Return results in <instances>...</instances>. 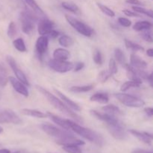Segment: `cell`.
Segmentation results:
<instances>
[{"label":"cell","instance_id":"obj_1","mask_svg":"<svg viewBox=\"0 0 153 153\" xmlns=\"http://www.w3.org/2000/svg\"><path fill=\"white\" fill-rule=\"evenodd\" d=\"M36 88H37V91L41 93L46 99L49 101V102L51 105L54 106L56 109H58V111H60L61 112H62L63 114H66L67 116L73 118V120H75L76 121H77L78 123H82V117L76 114L75 112H73V111L70 109V108H69L67 105H65L64 103V102H62L61 100H60L59 99L57 98L55 96H54L53 94H51L50 92L46 90L45 88H42V87L39 86V85H36Z\"/></svg>","mask_w":153,"mask_h":153},{"label":"cell","instance_id":"obj_2","mask_svg":"<svg viewBox=\"0 0 153 153\" xmlns=\"http://www.w3.org/2000/svg\"><path fill=\"white\" fill-rule=\"evenodd\" d=\"M68 123L70 129L73 130L74 132H76L79 135L82 136L84 138L87 139L89 141L96 143L99 146H102L104 143L103 137L96 131H93L90 128H85V127L79 125V124L76 123L75 122L70 120H68Z\"/></svg>","mask_w":153,"mask_h":153},{"label":"cell","instance_id":"obj_3","mask_svg":"<svg viewBox=\"0 0 153 153\" xmlns=\"http://www.w3.org/2000/svg\"><path fill=\"white\" fill-rule=\"evenodd\" d=\"M19 20L22 31L27 34H31L34 30V22L37 20V17L32 12L25 9L20 13Z\"/></svg>","mask_w":153,"mask_h":153},{"label":"cell","instance_id":"obj_4","mask_svg":"<svg viewBox=\"0 0 153 153\" xmlns=\"http://www.w3.org/2000/svg\"><path fill=\"white\" fill-rule=\"evenodd\" d=\"M65 17L67 21L68 22V23L71 26H73L78 32L80 33L81 34L85 36V37H91L93 35V34H94V30L89 25H86L83 22L73 17V16L66 15Z\"/></svg>","mask_w":153,"mask_h":153},{"label":"cell","instance_id":"obj_5","mask_svg":"<svg viewBox=\"0 0 153 153\" xmlns=\"http://www.w3.org/2000/svg\"><path fill=\"white\" fill-rule=\"evenodd\" d=\"M41 128L48 135L55 137L56 140H58V139L65 138V137L74 135L71 132H70L68 130L61 129V128H58V127L55 126L53 125H51V124H43L41 126Z\"/></svg>","mask_w":153,"mask_h":153},{"label":"cell","instance_id":"obj_6","mask_svg":"<svg viewBox=\"0 0 153 153\" xmlns=\"http://www.w3.org/2000/svg\"><path fill=\"white\" fill-rule=\"evenodd\" d=\"M115 97L124 105L130 108H140L145 105L143 100L126 94H116Z\"/></svg>","mask_w":153,"mask_h":153},{"label":"cell","instance_id":"obj_7","mask_svg":"<svg viewBox=\"0 0 153 153\" xmlns=\"http://www.w3.org/2000/svg\"><path fill=\"white\" fill-rule=\"evenodd\" d=\"M49 66L54 71L60 73H64L73 70L74 64L69 61L52 59L49 61Z\"/></svg>","mask_w":153,"mask_h":153},{"label":"cell","instance_id":"obj_8","mask_svg":"<svg viewBox=\"0 0 153 153\" xmlns=\"http://www.w3.org/2000/svg\"><path fill=\"white\" fill-rule=\"evenodd\" d=\"M107 128L110 134L117 140H125L127 137L125 126L120 121L111 125H107Z\"/></svg>","mask_w":153,"mask_h":153},{"label":"cell","instance_id":"obj_9","mask_svg":"<svg viewBox=\"0 0 153 153\" xmlns=\"http://www.w3.org/2000/svg\"><path fill=\"white\" fill-rule=\"evenodd\" d=\"M22 123L20 118L12 110L6 109L0 112V123H13L18 125Z\"/></svg>","mask_w":153,"mask_h":153},{"label":"cell","instance_id":"obj_10","mask_svg":"<svg viewBox=\"0 0 153 153\" xmlns=\"http://www.w3.org/2000/svg\"><path fill=\"white\" fill-rule=\"evenodd\" d=\"M6 60H7V64L10 65V68L12 69L13 73L15 74L16 77L17 78L18 80L20 81V82H22V83H23L24 85L29 86L30 84H29V82H28V79H27L26 76H25V73H24L23 72H22V70H21L18 67V66L16 65V61H15V60L13 59V57L7 56V58H6Z\"/></svg>","mask_w":153,"mask_h":153},{"label":"cell","instance_id":"obj_11","mask_svg":"<svg viewBox=\"0 0 153 153\" xmlns=\"http://www.w3.org/2000/svg\"><path fill=\"white\" fill-rule=\"evenodd\" d=\"M55 27V23L52 21L43 17L39 22L37 25V31L40 35H46Z\"/></svg>","mask_w":153,"mask_h":153},{"label":"cell","instance_id":"obj_12","mask_svg":"<svg viewBox=\"0 0 153 153\" xmlns=\"http://www.w3.org/2000/svg\"><path fill=\"white\" fill-rule=\"evenodd\" d=\"M91 114L96 117L97 119L103 121L107 125H111V124H114L120 121L115 116H112V115L108 114L106 113H100V112L97 111L95 110H91Z\"/></svg>","mask_w":153,"mask_h":153},{"label":"cell","instance_id":"obj_13","mask_svg":"<svg viewBox=\"0 0 153 153\" xmlns=\"http://www.w3.org/2000/svg\"><path fill=\"white\" fill-rule=\"evenodd\" d=\"M8 81L10 82V83L11 84L12 87L13 88V89L16 91L17 93H19L21 95L24 96V97H28V91L26 88V87L25 86L23 83L20 82L19 80H16L15 78L10 76L8 78Z\"/></svg>","mask_w":153,"mask_h":153},{"label":"cell","instance_id":"obj_14","mask_svg":"<svg viewBox=\"0 0 153 153\" xmlns=\"http://www.w3.org/2000/svg\"><path fill=\"white\" fill-rule=\"evenodd\" d=\"M129 132L132 135H134V137H137L139 140L143 142V143L148 145L152 144V135L151 134H149V133L145 132V131H139L137 130L134 129H130Z\"/></svg>","mask_w":153,"mask_h":153},{"label":"cell","instance_id":"obj_15","mask_svg":"<svg viewBox=\"0 0 153 153\" xmlns=\"http://www.w3.org/2000/svg\"><path fill=\"white\" fill-rule=\"evenodd\" d=\"M49 38L46 35H41L36 42V50L40 55H43L47 51Z\"/></svg>","mask_w":153,"mask_h":153},{"label":"cell","instance_id":"obj_16","mask_svg":"<svg viewBox=\"0 0 153 153\" xmlns=\"http://www.w3.org/2000/svg\"><path fill=\"white\" fill-rule=\"evenodd\" d=\"M56 143L61 146H70V145H76V146H81L85 145V142L82 140L76 138L74 135L70 136V137H65V138L58 139L56 140Z\"/></svg>","mask_w":153,"mask_h":153},{"label":"cell","instance_id":"obj_17","mask_svg":"<svg viewBox=\"0 0 153 153\" xmlns=\"http://www.w3.org/2000/svg\"><path fill=\"white\" fill-rule=\"evenodd\" d=\"M130 62H131V66H132L134 68L137 69V70H144L145 68L147 67V63L135 54H131V55Z\"/></svg>","mask_w":153,"mask_h":153},{"label":"cell","instance_id":"obj_18","mask_svg":"<svg viewBox=\"0 0 153 153\" xmlns=\"http://www.w3.org/2000/svg\"><path fill=\"white\" fill-rule=\"evenodd\" d=\"M54 91H55V92L56 93V94H58V96L60 97V99L62 100V102H65L66 105H67L69 108H70L76 111H81V108H80V107H79V105L76 104V102H74L73 100H71L70 99H69L68 97H66L64 94H63L62 93L60 92V91H58V90L55 89Z\"/></svg>","mask_w":153,"mask_h":153},{"label":"cell","instance_id":"obj_19","mask_svg":"<svg viewBox=\"0 0 153 153\" xmlns=\"http://www.w3.org/2000/svg\"><path fill=\"white\" fill-rule=\"evenodd\" d=\"M47 116H49V117H50V119L52 120L55 123H56L57 125L61 126V128H63L64 129H66V130H70L68 120L62 119V118L56 116V115L50 113V112H48Z\"/></svg>","mask_w":153,"mask_h":153},{"label":"cell","instance_id":"obj_20","mask_svg":"<svg viewBox=\"0 0 153 153\" xmlns=\"http://www.w3.org/2000/svg\"><path fill=\"white\" fill-rule=\"evenodd\" d=\"M70 54L68 50L62 48L56 49L53 52L54 59L59 60V61H66L69 58Z\"/></svg>","mask_w":153,"mask_h":153},{"label":"cell","instance_id":"obj_21","mask_svg":"<svg viewBox=\"0 0 153 153\" xmlns=\"http://www.w3.org/2000/svg\"><path fill=\"white\" fill-rule=\"evenodd\" d=\"M91 102L101 103V104H107L109 101V97L107 94L104 93H97L92 95L90 98Z\"/></svg>","mask_w":153,"mask_h":153},{"label":"cell","instance_id":"obj_22","mask_svg":"<svg viewBox=\"0 0 153 153\" xmlns=\"http://www.w3.org/2000/svg\"><path fill=\"white\" fill-rule=\"evenodd\" d=\"M23 1L25 4H26L28 7H30L32 9V10L36 13V14L39 15L40 16L45 17V13L43 12V10L40 8V6L37 4V3L36 2L35 0H23Z\"/></svg>","mask_w":153,"mask_h":153},{"label":"cell","instance_id":"obj_23","mask_svg":"<svg viewBox=\"0 0 153 153\" xmlns=\"http://www.w3.org/2000/svg\"><path fill=\"white\" fill-rule=\"evenodd\" d=\"M22 114L26 115V116L33 117L37 118H45L47 117V114H44L43 112L40 111L34 110V109H29V108H24L21 110Z\"/></svg>","mask_w":153,"mask_h":153},{"label":"cell","instance_id":"obj_24","mask_svg":"<svg viewBox=\"0 0 153 153\" xmlns=\"http://www.w3.org/2000/svg\"><path fill=\"white\" fill-rule=\"evenodd\" d=\"M126 73H127V77L130 79L131 81H136V82H141V79L139 77L138 74L137 73V70L135 68L131 65L128 64H126Z\"/></svg>","mask_w":153,"mask_h":153},{"label":"cell","instance_id":"obj_25","mask_svg":"<svg viewBox=\"0 0 153 153\" xmlns=\"http://www.w3.org/2000/svg\"><path fill=\"white\" fill-rule=\"evenodd\" d=\"M102 110L105 112V113L108 114L112 115V116H115L117 115L121 114V111L120 110L119 108L117 106L114 105H108L104 106L102 108Z\"/></svg>","mask_w":153,"mask_h":153},{"label":"cell","instance_id":"obj_26","mask_svg":"<svg viewBox=\"0 0 153 153\" xmlns=\"http://www.w3.org/2000/svg\"><path fill=\"white\" fill-rule=\"evenodd\" d=\"M152 27V23L149 21H139L133 25V29L135 31H140L143 30H149Z\"/></svg>","mask_w":153,"mask_h":153},{"label":"cell","instance_id":"obj_27","mask_svg":"<svg viewBox=\"0 0 153 153\" xmlns=\"http://www.w3.org/2000/svg\"><path fill=\"white\" fill-rule=\"evenodd\" d=\"M61 6L64 9H66V10H69V11L72 12L73 13H76V14H80L81 13V10L79 9V7L76 4H74L73 2L64 1V2L61 3Z\"/></svg>","mask_w":153,"mask_h":153},{"label":"cell","instance_id":"obj_28","mask_svg":"<svg viewBox=\"0 0 153 153\" xmlns=\"http://www.w3.org/2000/svg\"><path fill=\"white\" fill-rule=\"evenodd\" d=\"M8 82V77H7V73L6 71V69L3 65L0 64V87L4 88L7 85Z\"/></svg>","mask_w":153,"mask_h":153},{"label":"cell","instance_id":"obj_29","mask_svg":"<svg viewBox=\"0 0 153 153\" xmlns=\"http://www.w3.org/2000/svg\"><path fill=\"white\" fill-rule=\"evenodd\" d=\"M114 57L116 61L119 64H122V65H126V58L125 54L119 48H116L114 49Z\"/></svg>","mask_w":153,"mask_h":153},{"label":"cell","instance_id":"obj_30","mask_svg":"<svg viewBox=\"0 0 153 153\" xmlns=\"http://www.w3.org/2000/svg\"><path fill=\"white\" fill-rule=\"evenodd\" d=\"M142 82H136V81H128V82H125L123 85H122L121 86L120 90L123 92H125V91H128V89L131 88H139L141 85Z\"/></svg>","mask_w":153,"mask_h":153},{"label":"cell","instance_id":"obj_31","mask_svg":"<svg viewBox=\"0 0 153 153\" xmlns=\"http://www.w3.org/2000/svg\"><path fill=\"white\" fill-rule=\"evenodd\" d=\"M58 42H59L60 45L64 47H70L73 44V40L72 39V37H70V36L65 35V34L61 35L59 37Z\"/></svg>","mask_w":153,"mask_h":153},{"label":"cell","instance_id":"obj_32","mask_svg":"<svg viewBox=\"0 0 153 153\" xmlns=\"http://www.w3.org/2000/svg\"><path fill=\"white\" fill-rule=\"evenodd\" d=\"M94 85H85V86H73L70 88V91L73 93H85L91 91Z\"/></svg>","mask_w":153,"mask_h":153},{"label":"cell","instance_id":"obj_33","mask_svg":"<svg viewBox=\"0 0 153 153\" xmlns=\"http://www.w3.org/2000/svg\"><path fill=\"white\" fill-rule=\"evenodd\" d=\"M13 46L15 49H17L20 52H25L27 51L26 46H25V42L22 38H17L13 41Z\"/></svg>","mask_w":153,"mask_h":153},{"label":"cell","instance_id":"obj_34","mask_svg":"<svg viewBox=\"0 0 153 153\" xmlns=\"http://www.w3.org/2000/svg\"><path fill=\"white\" fill-rule=\"evenodd\" d=\"M125 45L127 49H131L132 51H143V48L140 45L134 43L131 40H127V39L125 40Z\"/></svg>","mask_w":153,"mask_h":153},{"label":"cell","instance_id":"obj_35","mask_svg":"<svg viewBox=\"0 0 153 153\" xmlns=\"http://www.w3.org/2000/svg\"><path fill=\"white\" fill-rule=\"evenodd\" d=\"M132 9L134 12L138 13H142V14L146 15L149 17L152 18L153 13L152 10H148V9L144 8V7H139V6H132Z\"/></svg>","mask_w":153,"mask_h":153},{"label":"cell","instance_id":"obj_36","mask_svg":"<svg viewBox=\"0 0 153 153\" xmlns=\"http://www.w3.org/2000/svg\"><path fill=\"white\" fill-rule=\"evenodd\" d=\"M97 6L99 7V8L101 10V11L102 12V13H104L105 15L110 16V17H114V16H115L114 12L111 9H110L109 7H108L107 6L104 5V4H101V3H97Z\"/></svg>","mask_w":153,"mask_h":153},{"label":"cell","instance_id":"obj_37","mask_svg":"<svg viewBox=\"0 0 153 153\" xmlns=\"http://www.w3.org/2000/svg\"><path fill=\"white\" fill-rule=\"evenodd\" d=\"M63 149L68 153H82V149L76 145H70V146H64Z\"/></svg>","mask_w":153,"mask_h":153},{"label":"cell","instance_id":"obj_38","mask_svg":"<svg viewBox=\"0 0 153 153\" xmlns=\"http://www.w3.org/2000/svg\"><path fill=\"white\" fill-rule=\"evenodd\" d=\"M108 72L111 76L114 75L117 73V66L116 61L114 58H111L108 64Z\"/></svg>","mask_w":153,"mask_h":153},{"label":"cell","instance_id":"obj_39","mask_svg":"<svg viewBox=\"0 0 153 153\" xmlns=\"http://www.w3.org/2000/svg\"><path fill=\"white\" fill-rule=\"evenodd\" d=\"M16 27L15 25L14 22H10L8 25L7 28V36L10 38H13L16 35Z\"/></svg>","mask_w":153,"mask_h":153},{"label":"cell","instance_id":"obj_40","mask_svg":"<svg viewBox=\"0 0 153 153\" xmlns=\"http://www.w3.org/2000/svg\"><path fill=\"white\" fill-rule=\"evenodd\" d=\"M94 61L98 65H101L102 64V55L101 52L99 49H95L94 52V56H93Z\"/></svg>","mask_w":153,"mask_h":153},{"label":"cell","instance_id":"obj_41","mask_svg":"<svg viewBox=\"0 0 153 153\" xmlns=\"http://www.w3.org/2000/svg\"><path fill=\"white\" fill-rule=\"evenodd\" d=\"M111 76V74L109 73L108 70H102V72H100V74L98 76V79L100 82L102 83H105L108 79H109V77Z\"/></svg>","mask_w":153,"mask_h":153},{"label":"cell","instance_id":"obj_42","mask_svg":"<svg viewBox=\"0 0 153 153\" xmlns=\"http://www.w3.org/2000/svg\"><path fill=\"white\" fill-rule=\"evenodd\" d=\"M118 22L123 27H129L131 25V21L125 17H120L118 19Z\"/></svg>","mask_w":153,"mask_h":153},{"label":"cell","instance_id":"obj_43","mask_svg":"<svg viewBox=\"0 0 153 153\" xmlns=\"http://www.w3.org/2000/svg\"><path fill=\"white\" fill-rule=\"evenodd\" d=\"M141 37H143V40H145L146 41L149 42V43H152V34H151V32L149 31H144L141 34Z\"/></svg>","mask_w":153,"mask_h":153},{"label":"cell","instance_id":"obj_44","mask_svg":"<svg viewBox=\"0 0 153 153\" xmlns=\"http://www.w3.org/2000/svg\"><path fill=\"white\" fill-rule=\"evenodd\" d=\"M13 2V4L18 7H22L24 9H26V4L24 3L23 0H10Z\"/></svg>","mask_w":153,"mask_h":153},{"label":"cell","instance_id":"obj_45","mask_svg":"<svg viewBox=\"0 0 153 153\" xmlns=\"http://www.w3.org/2000/svg\"><path fill=\"white\" fill-rule=\"evenodd\" d=\"M123 12L126 16H131V17H139V16H140V14H138V13H136V12L131 11V10H123Z\"/></svg>","mask_w":153,"mask_h":153},{"label":"cell","instance_id":"obj_46","mask_svg":"<svg viewBox=\"0 0 153 153\" xmlns=\"http://www.w3.org/2000/svg\"><path fill=\"white\" fill-rule=\"evenodd\" d=\"M85 67V64L83 62H77L73 67V70H74V72H79L82 70Z\"/></svg>","mask_w":153,"mask_h":153},{"label":"cell","instance_id":"obj_47","mask_svg":"<svg viewBox=\"0 0 153 153\" xmlns=\"http://www.w3.org/2000/svg\"><path fill=\"white\" fill-rule=\"evenodd\" d=\"M58 35H59V32L57 31H55V30L52 29L50 32H49L47 34H46V37H47L48 38H49V37H50V38H52V39H55V38H56V37H58Z\"/></svg>","mask_w":153,"mask_h":153},{"label":"cell","instance_id":"obj_48","mask_svg":"<svg viewBox=\"0 0 153 153\" xmlns=\"http://www.w3.org/2000/svg\"><path fill=\"white\" fill-rule=\"evenodd\" d=\"M144 112L146 113V114L147 116H149V117H152L153 115V109L152 108H144Z\"/></svg>","mask_w":153,"mask_h":153},{"label":"cell","instance_id":"obj_49","mask_svg":"<svg viewBox=\"0 0 153 153\" xmlns=\"http://www.w3.org/2000/svg\"><path fill=\"white\" fill-rule=\"evenodd\" d=\"M126 2L131 4H135V5H142V2L139 0H126Z\"/></svg>","mask_w":153,"mask_h":153},{"label":"cell","instance_id":"obj_50","mask_svg":"<svg viewBox=\"0 0 153 153\" xmlns=\"http://www.w3.org/2000/svg\"><path fill=\"white\" fill-rule=\"evenodd\" d=\"M131 153H152V152L144 150V149H135V150L132 151Z\"/></svg>","mask_w":153,"mask_h":153},{"label":"cell","instance_id":"obj_51","mask_svg":"<svg viewBox=\"0 0 153 153\" xmlns=\"http://www.w3.org/2000/svg\"><path fill=\"white\" fill-rule=\"evenodd\" d=\"M146 55L149 57H153V49H149L147 51H146Z\"/></svg>","mask_w":153,"mask_h":153},{"label":"cell","instance_id":"obj_52","mask_svg":"<svg viewBox=\"0 0 153 153\" xmlns=\"http://www.w3.org/2000/svg\"><path fill=\"white\" fill-rule=\"evenodd\" d=\"M152 74H149V75H148L147 78H146V80H147V81H149V84H150V85H151V86H152Z\"/></svg>","mask_w":153,"mask_h":153},{"label":"cell","instance_id":"obj_53","mask_svg":"<svg viewBox=\"0 0 153 153\" xmlns=\"http://www.w3.org/2000/svg\"><path fill=\"white\" fill-rule=\"evenodd\" d=\"M0 153H10V151L7 149H1Z\"/></svg>","mask_w":153,"mask_h":153},{"label":"cell","instance_id":"obj_54","mask_svg":"<svg viewBox=\"0 0 153 153\" xmlns=\"http://www.w3.org/2000/svg\"><path fill=\"white\" fill-rule=\"evenodd\" d=\"M2 131H3V128H2V127L0 126V134H1V133L2 132Z\"/></svg>","mask_w":153,"mask_h":153},{"label":"cell","instance_id":"obj_55","mask_svg":"<svg viewBox=\"0 0 153 153\" xmlns=\"http://www.w3.org/2000/svg\"><path fill=\"white\" fill-rule=\"evenodd\" d=\"M13 153H25V152H22V151H17V152H13Z\"/></svg>","mask_w":153,"mask_h":153},{"label":"cell","instance_id":"obj_56","mask_svg":"<svg viewBox=\"0 0 153 153\" xmlns=\"http://www.w3.org/2000/svg\"><path fill=\"white\" fill-rule=\"evenodd\" d=\"M48 153H52V152H48Z\"/></svg>","mask_w":153,"mask_h":153}]
</instances>
